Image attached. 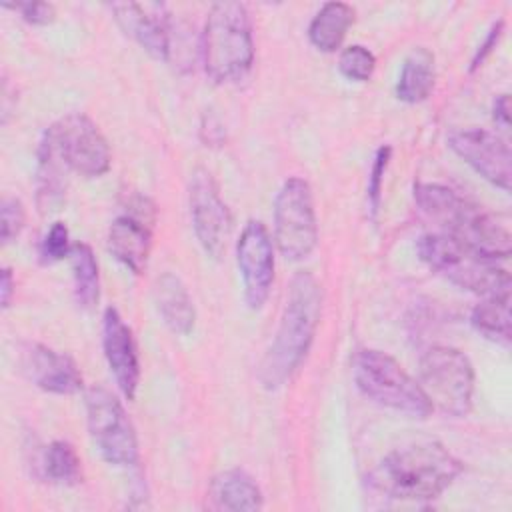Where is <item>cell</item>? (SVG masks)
I'll return each mask as SVG.
<instances>
[{
  "instance_id": "22",
  "label": "cell",
  "mask_w": 512,
  "mask_h": 512,
  "mask_svg": "<svg viewBox=\"0 0 512 512\" xmlns=\"http://www.w3.org/2000/svg\"><path fill=\"white\" fill-rule=\"evenodd\" d=\"M68 258L74 276L76 304L84 310H92L100 298V276L96 256L86 242H74Z\"/></svg>"
},
{
  "instance_id": "17",
  "label": "cell",
  "mask_w": 512,
  "mask_h": 512,
  "mask_svg": "<svg viewBox=\"0 0 512 512\" xmlns=\"http://www.w3.org/2000/svg\"><path fill=\"white\" fill-rule=\"evenodd\" d=\"M152 298L162 322L168 326L172 334L188 336L196 322V312L188 288L184 282L172 274L164 272L154 280Z\"/></svg>"
},
{
  "instance_id": "30",
  "label": "cell",
  "mask_w": 512,
  "mask_h": 512,
  "mask_svg": "<svg viewBox=\"0 0 512 512\" xmlns=\"http://www.w3.org/2000/svg\"><path fill=\"white\" fill-rule=\"evenodd\" d=\"M502 26H504V22H502V20H498V22L490 28V32H488L486 40L482 42V46H478V52H476V54H474V58H472V66H470V70H476V68L484 62V58L492 52V48L496 46V42H498V38H500V34H502Z\"/></svg>"
},
{
  "instance_id": "2",
  "label": "cell",
  "mask_w": 512,
  "mask_h": 512,
  "mask_svg": "<svg viewBox=\"0 0 512 512\" xmlns=\"http://www.w3.org/2000/svg\"><path fill=\"white\" fill-rule=\"evenodd\" d=\"M462 472V464L440 442H410L388 452L368 474L370 486L394 500H434Z\"/></svg>"
},
{
  "instance_id": "4",
  "label": "cell",
  "mask_w": 512,
  "mask_h": 512,
  "mask_svg": "<svg viewBox=\"0 0 512 512\" xmlns=\"http://www.w3.org/2000/svg\"><path fill=\"white\" fill-rule=\"evenodd\" d=\"M418 254L436 274L462 290L484 298L510 294L512 280L508 270L448 234H424L418 240Z\"/></svg>"
},
{
  "instance_id": "24",
  "label": "cell",
  "mask_w": 512,
  "mask_h": 512,
  "mask_svg": "<svg viewBox=\"0 0 512 512\" xmlns=\"http://www.w3.org/2000/svg\"><path fill=\"white\" fill-rule=\"evenodd\" d=\"M44 476L60 486H74L82 480V462L76 448L66 440H54L42 454Z\"/></svg>"
},
{
  "instance_id": "6",
  "label": "cell",
  "mask_w": 512,
  "mask_h": 512,
  "mask_svg": "<svg viewBox=\"0 0 512 512\" xmlns=\"http://www.w3.org/2000/svg\"><path fill=\"white\" fill-rule=\"evenodd\" d=\"M418 384L432 408L462 418L472 408L474 370L464 352L452 346H432L418 362Z\"/></svg>"
},
{
  "instance_id": "1",
  "label": "cell",
  "mask_w": 512,
  "mask_h": 512,
  "mask_svg": "<svg viewBox=\"0 0 512 512\" xmlns=\"http://www.w3.org/2000/svg\"><path fill=\"white\" fill-rule=\"evenodd\" d=\"M320 310V284L310 272H296L288 286L278 330L258 368V380L266 390H278L300 368L312 346Z\"/></svg>"
},
{
  "instance_id": "25",
  "label": "cell",
  "mask_w": 512,
  "mask_h": 512,
  "mask_svg": "<svg viewBox=\"0 0 512 512\" xmlns=\"http://www.w3.org/2000/svg\"><path fill=\"white\" fill-rule=\"evenodd\" d=\"M376 58L362 44H352L340 52L338 70L350 82H368L374 74Z\"/></svg>"
},
{
  "instance_id": "19",
  "label": "cell",
  "mask_w": 512,
  "mask_h": 512,
  "mask_svg": "<svg viewBox=\"0 0 512 512\" xmlns=\"http://www.w3.org/2000/svg\"><path fill=\"white\" fill-rule=\"evenodd\" d=\"M434 76V54L424 46L410 50L398 74L396 98L406 104L424 102L434 88Z\"/></svg>"
},
{
  "instance_id": "13",
  "label": "cell",
  "mask_w": 512,
  "mask_h": 512,
  "mask_svg": "<svg viewBox=\"0 0 512 512\" xmlns=\"http://www.w3.org/2000/svg\"><path fill=\"white\" fill-rule=\"evenodd\" d=\"M448 146L476 174L492 186L508 192L512 178L510 146L496 132L486 128H464L448 136Z\"/></svg>"
},
{
  "instance_id": "16",
  "label": "cell",
  "mask_w": 512,
  "mask_h": 512,
  "mask_svg": "<svg viewBox=\"0 0 512 512\" xmlns=\"http://www.w3.org/2000/svg\"><path fill=\"white\" fill-rule=\"evenodd\" d=\"M20 372L40 390L72 396L82 390V374L76 362L44 344H26L20 354Z\"/></svg>"
},
{
  "instance_id": "14",
  "label": "cell",
  "mask_w": 512,
  "mask_h": 512,
  "mask_svg": "<svg viewBox=\"0 0 512 512\" xmlns=\"http://www.w3.org/2000/svg\"><path fill=\"white\" fill-rule=\"evenodd\" d=\"M118 26L134 38L152 58L170 60L172 56V32L174 22L160 2H116L110 4Z\"/></svg>"
},
{
  "instance_id": "3",
  "label": "cell",
  "mask_w": 512,
  "mask_h": 512,
  "mask_svg": "<svg viewBox=\"0 0 512 512\" xmlns=\"http://www.w3.org/2000/svg\"><path fill=\"white\" fill-rule=\"evenodd\" d=\"M200 54L206 76L214 84L236 82L248 74L254 62L252 20L240 2H216L210 6Z\"/></svg>"
},
{
  "instance_id": "21",
  "label": "cell",
  "mask_w": 512,
  "mask_h": 512,
  "mask_svg": "<svg viewBox=\"0 0 512 512\" xmlns=\"http://www.w3.org/2000/svg\"><path fill=\"white\" fill-rule=\"evenodd\" d=\"M68 168L54 154L50 144L42 138L38 148V170H36V202L42 214L56 210L66 192Z\"/></svg>"
},
{
  "instance_id": "32",
  "label": "cell",
  "mask_w": 512,
  "mask_h": 512,
  "mask_svg": "<svg viewBox=\"0 0 512 512\" xmlns=\"http://www.w3.org/2000/svg\"><path fill=\"white\" fill-rule=\"evenodd\" d=\"M494 120L496 124H500L502 128H508L510 124V100H508V94H500L496 100H494Z\"/></svg>"
},
{
  "instance_id": "20",
  "label": "cell",
  "mask_w": 512,
  "mask_h": 512,
  "mask_svg": "<svg viewBox=\"0 0 512 512\" xmlns=\"http://www.w3.org/2000/svg\"><path fill=\"white\" fill-rule=\"evenodd\" d=\"M354 22V8L344 2H326L310 20L308 40L320 52H336Z\"/></svg>"
},
{
  "instance_id": "28",
  "label": "cell",
  "mask_w": 512,
  "mask_h": 512,
  "mask_svg": "<svg viewBox=\"0 0 512 512\" xmlns=\"http://www.w3.org/2000/svg\"><path fill=\"white\" fill-rule=\"evenodd\" d=\"M390 146H380L374 154V162L370 168V176H368V188H366V196H368V206L372 212V218H376L378 206H380V196H382V182H384V172L390 160Z\"/></svg>"
},
{
  "instance_id": "9",
  "label": "cell",
  "mask_w": 512,
  "mask_h": 512,
  "mask_svg": "<svg viewBox=\"0 0 512 512\" xmlns=\"http://www.w3.org/2000/svg\"><path fill=\"white\" fill-rule=\"evenodd\" d=\"M88 432L100 456L112 466L138 462V438L122 402L104 386H90L84 394Z\"/></svg>"
},
{
  "instance_id": "26",
  "label": "cell",
  "mask_w": 512,
  "mask_h": 512,
  "mask_svg": "<svg viewBox=\"0 0 512 512\" xmlns=\"http://www.w3.org/2000/svg\"><path fill=\"white\" fill-rule=\"evenodd\" d=\"M70 236H68V228L64 222H54L48 232L44 234L40 248H38V256L42 264H54L60 262L62 258L70 256Z\"/></svg>"
},
{
  "instance_id": "12",
  "label": "cell",
  "mask_w": 512,
  "mask_h": 512,
  "mask_svg": "<svg viewBox=\"0 0 512 512\" xmlns=\"http://www.w3.org/2000/svg\"><path fill=\"white\" fill-rule=\"evenodd\" d=\"M154 206L148 198L134 196L126 212L116 216L108 228V252L134 274H142L148 266L152 248Z\"/></svg>"
},
{
  "instance_id": "11",
  "label": "cell",
  "mask_w": 512,
  "mask_h": 512,
  "mask_svg": "<svg viewBox=\"0 0 512 512\" xmlns=\"http://www.w3.org/2000/svg\"><path fill=\"white\" fill-rule=\"evenodd\" d=\"M236 262L242 276L244 300L250 310H260L274 282V244L260 220H248L236 242Z\"/></svg>"
},
{
  "instance_id": "31",
  "label": "cell",
  "mask_w": 512,
  "mask_h": 512,
  "mask_svg": "<svg viewBox=\"0 0 512 512\" xmlns=\"http://www.w3.org/2000/svg\"><path fill=\"white\" fill-rule=\"evenodd\" d=\"M12 294H14V276L10 268H2V276H0V304L6 310L12 302Z\"/></svg>"
},
{
  "instance_id": "23",
  "label": "cell",
  "mask_w": 512,
  "mask_h": 512,
  "mask_svg": "<svg viewBox=\"0 0 512 512\" xmlns=\"http://www.w3.org/2000/svg\"><path fill=\"white\" fill-rule=\"evenodd\" d=\"M470 324L484 338L508 346L510 344V294L486 296L480 304L474 306Z\"/></svg>"
},
{
  "instance_id": "29",
  "label": "cell",
  "mask_w": 512,
  "mask_h": 512,
  "mask_svg": "<svg viewBox=\"0 0 512 512\" xmlns=\"http://www.w3.org/2000/svg\"><path fill=\"white\" fill-rule=\"evenodd\" d=\"M2 8H10L14 12H20V16L34 26H46L54 20L56 10L52 4L46 2H20V4H2Z\"/></svg>"
},
{
  "instance_id": "15",
  "label": "cell",
  "mask_w": 512,
  "mask_h": 512,
  "mask_svg": "<svg viewBox=\"0 0 512 512\" xmlns=\"http://www.w3.org/2000/svg\"><path fill=\"white\" fill-rule=\"evenodd\" d=\"M102 348L118 390L134 400L140 382L138 352L130 326L114 306H108L102 316Z\"/></svg>"
},
{
  "instance_id": "7",
  "label": "cell",
  "mask_w": 512,
  "mask_h": 512,
  "mask_svg": "<svg viewBox=\"0 0 512 512\" xmlns=\"http://www.w3.org/2000/svg\"><path fill=\"white\" fill-rule=\"evenodd\" d=\"M274 244L292 262L308 258L318 244V222L310 184L292 176L274 198Z\"/></svg>"
},
{
  "instance_id": "8",
  "label": "cell",
  "mask_w": 512,
  "mask_h": 512,
  "mask_svg": "<svg viewBox=\"0 0 512 512\" xmlns=\"http://www.w3.org/2000/svg\"><path fill=\"white\" fill-rule=\"evenodd\" d=\"M62 164L86 178L110 170V146L100 128L82 112H70L50 124L42 136Z\"/></svg>"
},
{
  "instance_id": "18",
  "label": "cell",
  "mask_w": 512,
  "mask_h": 512,
  "mask_svg": "<svg viewBox=\"0 0 512 512\" xmlns=\"http://www.w3.org/2000/svg\"><path fill=\"white\" fill-rule=\"evenodd\" d=\"M208 496L220 510H260L262 508V492L258 484L240 468H230L218 472L208 486Z\"/></svg>"
},
{
  "instance_id": "10",
  "label": "cell",
  "mask_w": 512,
  "mask_h": 512,
  "mask_svg": "<svg viewBox=\"0 0 512 512\" xmlns=\"http://www.w3.org/2000/svg\"><path fill=\"white\" fill-rule=\"evenodd\" d=\"M188 204L192 228L202 250L218 260L224 254L230 238L232 216L218 192L214 176L206 168H196L190 174Z\"/></svg>"
},
{
  "instance_id": "27",
  "label": "cell",
  "mask_w": 512,
  "mask_h": 512,
  "mask_svg": "<svg viewBox=\"0 0 512 512\" xmlns=\"http://www.w3.org/2000/svg\"><path fill=\"white\" fill-rule=\"evenodd\" d=\"M24 206L18 198H4L0 204V240L10 244L24 228Z\"/></svg>"
},
{
  "instance_id": "5",
  "label": "cell",
  "mask_w": 512,
  "mask_h": 512,
  "mask_svg": "<svg viewBox=\"0 0 512 512\" xmlns=\"http://www.w3.org/2000/svg\"><path fill=\"white\" fill-rule=\"evenodd\" d=\"M352 376L358 390L374 404L424 420L434 410L420 384L380 350H358L352 358Z\"/></svg>"
}]
</instances>
